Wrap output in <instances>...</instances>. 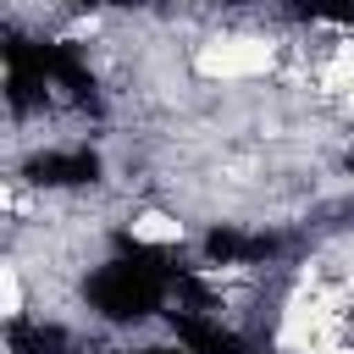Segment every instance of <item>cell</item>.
Returning <instances> with one entry per match:
<instances>
[{"mask_svg": "<svg viewBox=\"0 0 354 354\" xmlns=\"http://www.w3.org/2000/svg\"><path fill=\"white\" fill-rule=\"evenodd\" d=\"M22 271L17 266H0V315H22Z\"/></svg>", "mask_w": 354, "mask_h": 354, "instance_id": "cell-4", "label": "cell"}, {"mask_svg": "<svg viewBox=\"0 0 354 354\" xmlns=\"http://www.w3.org/2000/svg\"><path fill=\"white\" fill-rule=\"evenodd\" d=\"M326 83L343 88V94L354 100V39H343V44L332 50V61H326Z\"/></svg>", "mask_w": 354, "mask_h": 354, "instance_id": "cell-3", "label": "cell"}, {"mask_svg": "<svg viewBox=\"0 0 354 354\" xmlns=\"http://www.w3.org/2000/svg\"><path fill=\"white\" fill-rule=\"evenodd\" d=\"M127 232H133V243H149V249L183 243V221H177V216H166V210H138V216L127 221Z\"/></svg>", "mask_w": 354, "mask_h": 354, "instance_id": "cell-2", "label": "cell"}, {"mask_svg": "<svg viewBox=\"0 0 354 354\" xmlns=\"http://www.w3.org/2000/svg\"><path fill=\"white\" fill-rule=\"evenodd\" d=\"M271 66H277V44L260 33H221L194 50V72L210 83H249V77H266Z\"/></svg>", "mask_w": 354, "mask_h": 354, "instance_id": "cell-1", "label": "cell"}]
</instances>
